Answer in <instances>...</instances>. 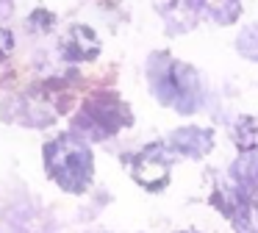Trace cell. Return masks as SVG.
Returning <instances> with one entry per match:
<instances>
[{
	"instance_id": "5",
	"label": "cell",
	"mask_w": 258,
	"mask_h": 233,
	"mask_svg": "<svg viewBox=\"0 0 258 233\" xmlns=\"http://www.w3.org/2000/svg\"><path fill=\"white\" fill-rule=\"evenodd\" d=\"M169 150L175 155H183V158H203L208 150L214 147V133L206 131V128H180L169 136Z\"/></svg>"
},
{
	"instance_id": "10",
	"label": "cell",
	"mask_w": 258,
	"mask_h": 233,
	"mask_svg": "<svg viewBox=\"0 0 258 233\" xmlns=\"http://www.w3.org/2000/svg\"><path fill=\"white\" fill-rule=\"evenodd\" d=\"M178 233H197V230H178Z\"/></svg>"
},
{
	"instance_id": "8",
	"label": "cell",
	"mask_w": 258,
	"mask_h": 233,
	"mask_svg": "<svg viewBox=\"0 0 258 233\" xmlns=\"http://www.w3.org/2000/svg\"><path fill=\"white\" fill-rule=\"evenodd\" d=\"M233 178L239 181L241 194L258 205V153H247L233 164Z\"/></svg>"
},
{
	"instance_id": "3",
	"label": "cell",
	"mask_w": 258,
	"mask_h": 233,
	"mask_svg": "<svg viewBox=\"0 0 258 233\" xmlns=\"http://www.w3.org/2000/svg\"><path fill=\"white\" fill-rule=\"evenodd\" d=\"M134 122L128 103L117 92H95L84 100L81 111L73 116V131L86 139H108Z\"/></svg>"
},
{
	"instance_id": "2",
	"label": "cell",
	"mask_w": 258,
	"mask_h": 233,
	"mask_svg": "<svg viewBox=\"0 0 258 233\" xmlns=\"http://www.w3.org/2000/svg\"><path fill=\"white\" fill-rule=\"evenodd\" d=\"M150 89L161 105H169L178 114H195L200 105V78L189 64L172 59L169 53H153L147 61Z\"/></svg>"
},
{
	"instance_id": "4",
	"label": "cell",
	"mask_w": 258,
	"mask_h": 233,
	"mask_svg": "<svg viewBox=\"0 0 258 233\" xmlns=\"http://www.w3.org/2000/svg\"><path fill=\"white\" fill-rule=\"evenodd\" d=\"M172 150L169 144L153 142L145 150L131 158V172H134V181L139 183L147 192H161L169 183V166H172Z\"/></svg>"
},
{
	"instance_id": "7",
	"label": "cell",
	"mask_w": 258,
	"mask_h": 233,
	"mask_svg": "<svg viewBox=\"0 0 258 233\" xmlns=\"http://www.w3.org/2000/svg\"><path fill=\"white\" fill-rule=\"evenodd\" d=\"M186 6L195 9L197 14H206L208 20L219 22V25H230L241 14L239 0H186Z\"/></svg>"
},
{
	"instance_id": "9",
	"label": "cell",
	"mask_w": 258,
	"mask_h": 233,
	"mask_svg": "<svg viewBox=\"0 0 258 233\" xmlns=\"http://www.w3.org/2000/svg\"><path fill=\"white\" fill-rule=\"evenodd\" d=\"M14 53V33L9 28H0V61Z\"/></svg>"
},
{
	"instance_id": "6",
	"label": "cell",
	"mask_w": 258,
	"mask_h": 233,
	"mask_svg": "<svg viewBox=\"0 0 258 233\" xmlns=\"http://www.w3.org/2000/svg\"><path fill=\"white\" fill-rule=\"evenodd\" d=\"M61 55L67 61H92L100 55V39L86 25H73L61 42Z\"/></svg>"
},
{
	"instance_id": "1",
	"label": "cell",
	"mask_w": 258,
	"mask_h": 233,
	"mask_svg": "<svg viewBox=\"0 0 258 233\" xmlns=\"http://www.w3.org/2000/svg\"><path fill=\"white\" fill-rule=\"evenodd\" d=\"M42 158H45V172L56 186H61L70 194H84L92 186L95 178V158H92L89 144L84 136L75 133H61V136L50 139L42 147Z\"/></svg>"
}]
</instances>
